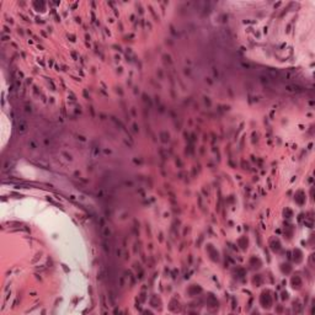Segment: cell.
I'll list each match as a JSON object with an SVG mask.
<instances>
[{
    "instance_id": "obj_2",
    "label": "cell",
    "mask_w": 315,
    "mask_h": 315,
    "mask_svg": "<svg viewBox=\"0 0 315 315\" xmlns=\"http://www.w3.org/2000/svg\"><path fill=\"white\" fill-rule=\"evenodd\" d=\"M27 128H29V126H27L25 122H20V123L17 124V132L20 133V134L26 133V132H27Z\"/></svg>"
},
{
    "instance_id": "obj_1",
    "label": "cell",
    "mask_w": 315,
    "mask_h": 315,
    "mask_svg": "<svg viewBox=\"0 0 315 315\" xmlns=\"http://www.w3.org/2000/svg\"><path fill=\"white\" fill-rule=\"evenodd\" d=\"M287 92H299L302 91V88L298 85H292V84H288V85L284 86Z\"/></svg>"
},
{
    "instance_id": "obj_3",
    "label": "cell",
    "mask_w": 315,
    "mask_h": 315,
    "mask_svg": "<svg viewBox=\"0 0 315 315\" xmlns=\"http://www.w3.org/2000/svg\"><path fill=\"white\" fill-rule=\"evenodd\" d=\"M102 235H103L105 238H108V236L111 235V230L108 229L107 227H105V228L102 229Z\"/></svg>"
},
{
    "instance_id": "obj_4",
    "label": "cell",
    "mask_w": 315,
    "mask_h": 315,
    "mask_svg": "<svg viewBox=\"0 0 315 315\" xmlns=\"http://www.w3.org/2000/svg\"><path fill=\"white\" fill-rule=\"evenodd\" d=\"M29 145H30V147H31V149H36V148H37V144H36V143L33 142V140H30Z\"/></svg>"
}]
</instances>
